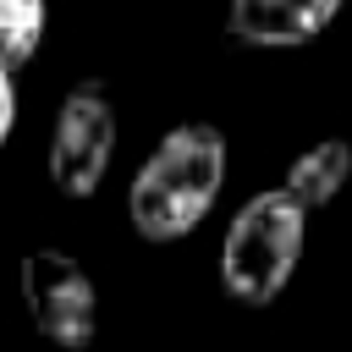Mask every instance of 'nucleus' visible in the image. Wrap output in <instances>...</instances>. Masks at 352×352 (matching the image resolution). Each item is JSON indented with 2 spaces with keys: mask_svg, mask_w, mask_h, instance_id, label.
<instances>
[{
  "mask_svg": "<svg viewBox=\"0 0 352 352\" xmlns=\"http://www.w3.org/2000/svg\"><path fill=\"white\" fill-rule=\"evenodd\" d=\"M346 182H352V143L346 138H324V143H314V148H302L292 160V170H286L280 187L292 198H302L308 209H324V204L341 198Z\"/></svg>",
  "mask_w": 352,
  "mask_h": 352,
  "instance_id": "nucleus-6",
  "label": "nucleus"
},
{
  "mask_svg": "<svg viewBox=\"0 0 352 352\" xmlns=\"http://www.w3.org/2000/svg\"><path fill=\"white\" fill-rule=\"evenodd\" d=\"M22 302L33 314V330L55 341L60 352H88L99 330V292L94 275L55 248H38L22 258Z\"/></svg>",
  "mask_w": 352,
  "mask_h": 352,
  "instance_id": "nucleus-4",
  "label": "nucleus"
},
{
  "mask_svg": "<svg viewBox=\"0 0 352 352\" xmlns=\"http://www.w3.org/2000/svg\"><path fill=\"white\" fill-rule=\"evenodd\" d=\"M341 0H231V38L258 44V50H292L308 44L336 22Z\"/></svg>",
  "mask_w": 352,
  "mask_h": 352,
  "instance_id": "nucleus-5",
  "label": "nucleus"
},
{
  "mask_svg": "<svg viewBox=\"0 0 352 352\" xmlns=\"http://www.w3.org/2000/svg\"><path fill=\"white\" fill-rule=\"evenodd\" d=\"M302 242H308V204L302 198H292L286 187L248 198L231 214L226 242H220V286L253 308L275 302L302 258Z\"/></svg>",
  "mask_w": 352,
  "mask_h": 352,
  "instance_id": "nucleus-2",
  "label": "nucleus"
},
{
  "mask_svg": "<svg viewBox=\"0 0 352 352\" xmlns=\"http://www.w3.org/2000/svg\"><path fill=\"white\" fill-rule=\"evenodd\" d=\"M116 154V104L104 82H72V94L55 110V132H50V182L66 198H88Z\"/></svg>",
  "mask_w": 352,
  "mask_h": 352,
  "instance_id": "nucleus-3",
  "label": "nucleus"
},
{
  "mask_svg": "<svg viewBox=\"0 0 352 352\" xmlns=\"http://www.w3.org/2000/svg\"><path fill=\"white\" fill-rule=\"evenodd\" d=\"M16 126V72L0 66V138H11Z\"/></svg>",
  "mask_w": 352,
  "mask_h": 352,
  "instance_id": "nucleus-8",
  "label": "nucleus"
},
{
  "mask_svg": "<svg viewBox=\"0 0 352 352\" xmlns=\"http://www.w3.org/2000/svg\"><path fill=\"white\" fill-rule=\"evenodd\" d=\"M226 187V138L209 121H182L160 138L126 187V220L143 242L187 236Z\"/></svg>",
  "mask_w": 352,
  "mask_h": 352,
  "instance_id": "nucleus-1",
  "label": "nucleus"
},
{
  "mask_svg": "<svg viewBox=\"0 0 352 352\" xmlns=\"http://www.w3.org/2000/svg\"><path fill=\"white\" fill-rule=\"evenodd\" d=\"M50 28V6L44 0H0V66L22 72Z\"/></svg>",
  "mask_w": 352,
  "mask_h": 352,
  "instance_id": "nucleus-7",
  "label": "nucleus"
}]
</instances>
